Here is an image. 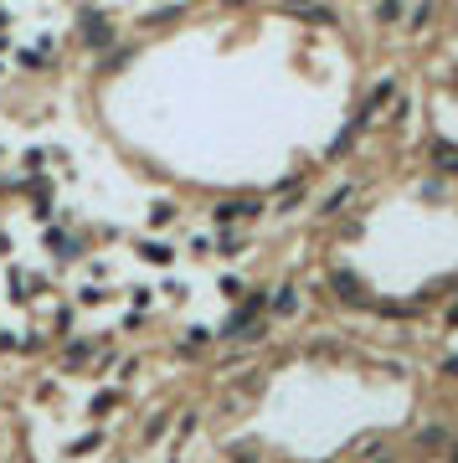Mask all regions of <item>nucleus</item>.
Here are the masks:
<instances>
[{
  "label": "nucleus",
  "instance_id": "1",
  "mask_svg": "<svg viewBox=\"0 0 458 463\" xmlns=\"http://www.w3.org/2000/svg\"><path fill=\"white\" fill-rule=\"evenodd\" d=\"M283 6H289L294 16H304V21H314V26H330V21H335V11L319 6V0H283Z\"/></svg>",
  "mask_w": 458,
  "mask_h": 463
},
{
  "label": "nucleus",
  "instance_id": "2",
  "mask_svg": "<svg viewBox=\"0 0 458 463\" xmlns=\"http://www.w3.org/2000/svg\"><path fill=\"white\" fill-rule=\"evenodd\" d=\"M211 216H216V222H237V216H257V206L252 201H222Z\"/></svg>",
  "mask_w": 458,
  "mask_h": 463
},
{
  "label": "nucleus",
  "instance_id": "3",
  "mask_svg": "<svg viewBox=\"0 0 458 463\" xmlns=\"http://www.w3.org/2000/svg\"><path fill=\"white\" fill-rule=\"evenodd\" d=\"M432 165L448 170V175H458V149H453V144H443V139H432Z\"/></svg>",
  "mask_w": 458,
  "mask_h": 463
},
{
  "label": "nucleus",
  "instance_id": "4",
  "mask_svg": "<svg viewBox=\"0 0 458 463\" xmlns=\"http://www.w3.org/2000/svg\"><path fill=\"white\" fill-rule=\"evenodd\" d=\"M330 283H335V294H340V299H351V304L361 299V278H351V273H335Z\"/></svg>",
  "mask_w": 458,
  "mask_h": 463
},
{
  "label": "nucleus",
  "instance_id": "5",
  "mask_svg": "<svg viewBox=\"0 0 458 463\" xmlns=\"http://www.w3.org/2000/svg\"><path fill=\"white\" fill-rule=\"evenodd\" d=\"M47 242H52V248H57L62 257H78V248H73V242H68V237H62V232H47Z\"/></svg>",
  "mask_w": 458,
  "mask_h": 463
},
{
  "label": "nucleus",
  "instance_id": "6",
  "mask_svg": "<svg viewBox=\"0 0 458 463\" xmlns=\"http://www.w3.org/2000/svg\"><path fill=\"white\" fill-rule=\"evenodd\" d=\"M149 262H170V248H160V242H144V248H139Z\"/></svg>",
  "mask_w": 458,
  "mask_h": 463
},
{
  "label": "nucleus",
  "instance_id": "7",
  "mask_svg": "<svg viewBox=\"0 0 458 463\" xmlns=\"http://www.w3.org/2000/svg\"><path fill=\"white\" fill-rule=\"evenodd\" d=\"M376 16H381V21H397V16H402V0H381Z\"/></svg>",
  "mask_w": 458,
  "mask_h": 463
},
{
  "label": "nucleus",
  "instance_id": "8",
  "mask_svg": "<svg viewBox=\"0 0 458 463\" xmlns=\"http://www.w3.org/2000/svg\"><path fill=\"white\" fill-rule=\"evenodd\" d=\"M181 16V6H165V11H155V16H144L149 21V26H165V21H176Z\"/></svg>",
  "mask_w": 458,
  "mask_h": 463
},
{
  "label": "nucleus",
  "instance_id": "9",
  "mask_svg": "<svg viewBox=\"0 0 458 463\" xmlns=\"http://www.w3.org/2000/svg\"><path fill=\"white\" fill-rule=\"evenodd\" d=\"M273 309H278V314H289V309H294V289H278V299H273Z\"/></svg>",
  "mask_w": 458,
  "mask_h": 463
},
{
  "label": "nucleus",
  "instance_id": "10",
  "mask_svg": "<svg viewBox=\"0 0 458 463\" xmlns=\"http://www.w3.org/2000/svg\"><path fill=\"white\" fill-rule=\"evenodd\" d=\"M227 6H243V0H227Z\"/></svg>",
  "mask_w": 458,
  "mask_h": 463
}]
</instances>
